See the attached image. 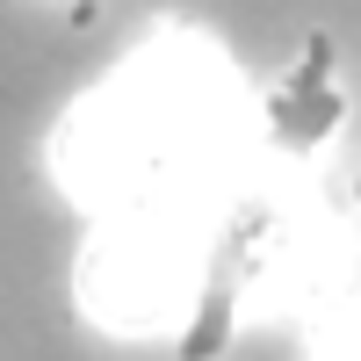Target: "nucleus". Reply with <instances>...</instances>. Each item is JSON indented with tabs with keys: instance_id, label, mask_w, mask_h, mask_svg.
Here are the masks:
<instances>
[{
	"instance_id": "f257e3e1",
	"label": "nucleus",
	"mask_w": 361,
	"mask_h": 361,
	"mask_svg": "<svg viewBox=\"0 0 361 361\" xmlns=\"http://www.w3.org/2000/svg\"><path fill=\"white\" fill-rule=\"evenodd\" d=\"M224 123L217 58L202 44H152L58 130V173L123 217H173L195 166L217 159Z\"/></svg>"
},
{
	"instance_id": "f03ea898",
	"label": "nucleus",
	"mask_w": 361,
	"mask_h": 361,
	"mask_svg": "<svg viewBox=\"0 0 361 361\" xmlns=\"http://www.w3.org/2000/svg\"><path fill=\"white\" fill-rule=\"evenodd\" d=\"M188 246H180L173 217H123V231H109L87 253L80 296L109 333H159L173 311H188Z\"/></svg>"
},
{
	"instance_id": "7ed1b4c3",
	"label": "nucleus",
	"mask_w": 361,
	"mask_h": 361,
	"mask_svg": "<svg viewBox=\"0 0 361 361\" xmlns=\"http://www.w3.org/2000/svg\"><path fill=\"white\" fill-rule=\"evenodd\" d=\"M260 123H267V137H275L282 152H311V145H325L347 123V94H340L333 44H325V37L260 94Z\"/></svg>"
},
{
	"instance_id": "20e7f679",
	"label": "nucleus",
	"mask_w": 361,
	"mask_h": 361,
	"mask_svg": "<svg viewBox=\"0 0 361 361\" xmlns=\"http://www.w3.org/2000/svg\"><path fill=\"white\" fill-rule=\"evenodd\" d=\"M311 361H361V282H347L311 318Z\"/></svg>"
}]
</instances>
